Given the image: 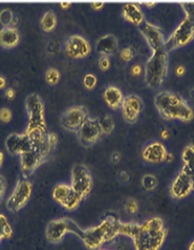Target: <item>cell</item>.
Wrapping results in <instances>:
<instances>
[{"label": "cell", "mask_w": 194, "mask_h": 250, "mask_svg": "<svg viewBox=\"0 0 194 250\" xmlns=\"http://www.w3.org/2000/svg\"><path fill=\"white\" fill-rule=\"evenodd\" d=\"M168 150L165 144L159 140H152L141 149V159L149 165H161L167 159Z\"/></svg>", "instance_id": "5bb4252c"}, {"label": "cell", "mask_w": 194, "mask_h": 250, "mask_svg": "<svg viewBox=\"0 0 194 250\" xmlns=\"http://www.w3.org/2000/svg\"><path fill=\"white\" fill-rule=\"evenodd\" d=\"M83 229L70 218H58L50 220L45 229V238L51 244H60L69 232L81 238Z\"/></svg>", "instance_id": "52a82bcc"}, {"label": "cell", "mask_w": 194, "mask_h": 250, "mask_svg": "<svg viewBox=\"0 0 194 250\" xmlns=\"http://www.w3.org/2000/svg\"><path fill=\"white\" fill-rule=\"evenodd\" d=\"M71 2H61L60 3V5H61V7H62V9H63V10H67V9H69V7H70L71 6Z\"/></svg>", "instance_id": "681fc988"}, {"label": "cell", "mask_w": 194, "mask_h": 250, "mask_svg": "<svg viewBox=\"0 0 194 250\" xmlns=\"http://www.w3.org/2000/svg\"><path fill=\"white\" fill-rule=\"evenodd\" d=\"M4 94L9 99H13V98H15V96H16V91H15V89H13V88H7L5 90Z\"/></svg>", "instance_id": "b9f144b4"}, {"label": "cell", "mask_w": 194, "mask_h": 250, "mask_svg": "<svg viewBox=\"0 0 194 250\" xmlns=\"http://www.w3.org/2000/svg\"><path fill=\"white\" fill-rule=\"evenodd\" d=\"M159 185L158 177L152 173H145L141 177V186L145 191H153Z\"/></svg>", "instance_id": "f1b7e54d"}, {"label": "cell", "mask_w": 194, "mask_h": 250, "mask_svg": "<svg viewBox=\"0 0 194 250\" xmlns=\"http://www.w3.org/2000/svg\"><path fill=\"white\" fill-rule=\"evenodd\" d=\"M5 191H6V181L5 178L0 174V203L2 202L4 195H5Z\"/></svg>", "instance_id": "74e56055"}, {"label": "cell", "mask_w": 194, "mask_h": 250, "mask_svg": "<svg viewBox=\"0 0 194 250\" xmlns=\"http://www.w3.org/2000/svg\"><path fill=\"white\" fill-rule=\"evenodd\" d=\"M69 184L76 193H79L82 197L86 199L93 188V177L91 172L86 166L77 164L71 170L70 183Z\"/></svg>", "instance_id": "8fae6325"}, {"label": "cell", "mask_w": 194, "mask_h": 250, "mask_svg": "<svg viewBox=\"0 0 194 250\" xmlns=\"http://www.w3.org/2000/svg\"><path fill=\"white\" fill-rule=\"evenodd\" d=\"M103 97L106 104L112 109L120 108L124 99V95L121 89L115 84L107 85L104 91Z\"/></svg>", "instance_id": "7402d4cb"}, {"label": "cell", "mask_w": 194, "mask_h": 250, "mask_svg": "<svg viewBox=\"0 0 194 250\" xmlns=\"http://www.w3.org/2000/svg\"><path fill=\"white\" fill-rule=\"evenodd\" d=\"M185 17L194 20V2H180Z\"/></svg>", "instance_id": "d590c367"}, {"label": "cell", "mask_w": 194, "mask_h": 250, "mask_svg": "<svg viewBox=\"0 0 194 250\" xmlns=\"http://www.w3.org/2000/svg\"><path fill=\"white\" fill-rule=\"evenodd\" d=\"M194 40V25L193 20L184 17L178 23L172 33L165 39L164 48L170 52L184 47Z\"/></svg>", "instance_id": "9c48e42d"}, {"label": "cell", "mask_w": 194, "mask_h": 250, "mask_svg": "<svg viewBox=\"0 0 194 250\" xmlns=\"http://www.w3.org/2000/svg\"><path fill=\"white\" fill-rule=\"evenodd\" d=\"M62 74L57 68L49 67L45 71V81L50 85H57L61 82Z\"/></svg>", "instance_id": "f546056e"}, {"label": "cell", "mask_w": 194, "mask_h": 250, "mask_svg": "<svg viewBox=\"0 0 194 250\" xmlns=\"http://www.w3.org/2000/svg\"><path fill=\"white\" fill-rule=\"evenodd\" d=\"M161 138L163 140H167L169 138V131L166 128L162 129V131H161Z\"/></svg>", "instance_id": "7dc6e473"}, {"label": "cell", "mask_w": 194, "mask_h": 250, "mask_svg": "<svg viewBox=\"0 0 194 250\" xmlns=\"http://www.w3.org/2000/svg\"><path fill=\"white\" fill-rule=\"evenodd\" d=\"M3 162H4V155L2 151H0V168H1V166L3 165Z\"/></svg>", "instance_id": "f907efd6"}, {"label": "cell", "mask_w": 194, "mask_h": 250, "mask_svg": "<svg viewBox=\"0 0 194 250\" xmlns=\"http://www.w3.org/2000/svg\"><path fill=\"white\" fill-rule=\"evenodd\" d=\"M187 249H188V250H194V239L190 241V243H189Z\"/></svg>", "instance_id": "f5cc1de1"}, {"label": "cell", "mask_w": 194, "mask_h": 250, "mask_svg": "<svg viewBox=\"0 0 194 250\" xmlns=\"http://www.w3.org/2000/svg\"><path fill=\"white\" fill-rule=\"evenodd\" d=\"M76 135L80 140V142L84 146L87 147L96 144L104 136L99 126L98 119L93 118V117L90 116L82 125V127L79 129V131L76 132Z\"/></svg>", "instance_id": "2e32d148"}, {"label": "cell", "mask_w": 194, "mask_h": 250, "mask_svg": "<svg viewBox=\"0 0 194 250\" xmlns=\"http://www.w3.org/2000/svg\"><path fill=\"white\" fill-rule=\"evenodd\" d=\"M111 65H112V62H111L110 57L100 56V58L98 60V66L102 71H108V70L111 68Z\"/></svg>", "instance_id": "8d00e7d4"}, {"label": "cell", "mask_w": 194, "mask_h": 250, "mask_svg": "<svg viewBox=\"0 0 194 250\" xmlns=\"http://www.w3.org/2000/svg\"><path fill=\"white\" fill-rule=\"evenodd\" d=\"M153 104L158 113L166 121L189 123L194 119V108L181 94L163 90L153 96Z\"/></svg>", "instance_id": "7a4b0ae2"}, {"label": "cell", "mask_w": 194, "mask_h": 250, "mask_svg": "<svg viewBox=\"0 0 194 250\" xmlns=\"http://www.w3.org/2000/svg\"><path fill=\"white\" fill-rule=\"evenodd\" d=\"M6 87V78L3 75H0V90H3Z\"/></svg>", "instance_id": "bcb514c9"}, {"label": "cell", "mask_w": 194, "mask_h": 250, "mask_svg": "<svg viewBox=\"0 0 194 250\" xmlns=\"http://www.w3.org/2000/svg\"><path fill=\"white\" fill-rule=\"evenodd\" d=\"M21 40L20 31L17 27L2 26L0 28V46L4 49H13L18 46Z\"/></svg>", "instance_id": "44dd1931"}, {"label": "cell", "mask_w": 194, "mask_h": 250, "mask_svg": "<svg viewBox=\"0 0 194 250\" xmlns=\"http://www.w3.org/2000/svg\"><path fill=\"white\" fill-rule=\"evenodd\" d=\"M90 5L94 11H100L105 6V2H92Z\"/></svg>", "instance_id": "ee69618b"}, {"label": "cell", "mask_w": 194, "mask_h": 250, "mask_svg": "<svg viewBox=\"0 0 194 250\" xmlns=\"http://www.w3.org/2000/svg\"><path fill=\"white\" fill-rule=\"evenodd\" d=\"M72 191V188L70 184L67 183H59L56 186L53 187L52 192H51V196L52 199L56 201L58 205H62L64 202V200L68 197V195L70 194Z\"/></svg>", "instance_id": "d4e9b609"}, {"label": "cell", "mask_w": 194, "mask_h": 250, "mask_svg": "<svg viewBox=\"0 0 194 250\" xmlns=\"http://www.w3.org/2000/svg\"><path fill=\"white\" fill-rule=\"evenodd\" d=\"M139 30L144 37L145 41L149 45L150 49L152 51L163 48L165 44V36L163 29L154 23L145 20L142 25L139 26Z\"/></svg>", "instance_id": "9a60e30c"}, {"label": "cell", "mask_w": 194, "mask_h": 250, "mask_svg": "<svg viewBox=\"0 0 194 250\" xmlns=\"http://www.w3.org/2000/svg\"><path fill=\"white\" fill-rule=\"evenodd\" d=\"M98 250H112V249H107V248H100V249H98Z\"/></svg>", "instance_id": "11a10c76"}, {"label": "cell", "mask_w": 194, "mask_h": 250, "mask_svg": "<svg viewBox=\"0 0 194 250\" xmlns=\"http://www.w3.org/2000/svg\"><path fill=\"white\" fill-rule=\"evenodd\" d=\"M48 134V132H47ZM47 134L33 139V146L30 149L19 156L22 176L28 177L48 161L54 147L47 138Z\"/></svg>", "instance_id": "277c9868"}, {"label": "cell", "mask_w": 194, "mask_h": 250, "mask_svg": "<svg viewBox=\"0 0 194 250\" xmlns=\"http://www.w3.org/2000/svg\"><path fill=\"white\" fill-rule=\"evenodd\" d=\"M83 83L87 90H93L97 84V77L93 73H86L83 77Z\"/></svg>", "instance_id": "d6a6232c"}, {"label": "cell", "mask_w": 194, "mask_h": 250, "mask_svg": "<svg viewBox=\"0 0 194 250\" xmlns=\"http://www.w3.org/2000/svg\"><path fill=\"white\" fill-rule=\"evenodd\" d=\"M89 114L84 105H71L67 107L61 116V124L64 129L76 134L82 125L88 119Z\"/></svg>", "instance_id": "7c38bea8"}, {"label": "cell", "mask_w": 194, "mask_h": 250, "mask_svg": "<svg viewBox=\"0 0 194 250\" xmlns=\"http://www.w3.org/2000/svg\"><path fill=\"white\" fill-rule=\"evenodd\" d=\"M84 199V197H82L79 193H76L72 189V191L68 195V197L64 200V202L62 203L61 207L68 210V212H74V210L80 208Z\"/></svg>", "instance_id": "484cf974"}, {"label": "cell", "mask_w": 194, "mask_h": 250, "mask_svg": "<svg viewBox=\"0 0 194 250\" xmlns=\"http://www.w3.org/2000/svg\"><path fill=\"white\" fill-rule=\"evenodd\" d=\"M119 236L133 241L134 250H161L164 246L168 229L164 219L153 216L143 222H124L119 220Z\"/></svg>", "instance_id": "6da1fadb"}, {"label": "cell", "mask_w": 194, "mask_h": 250, "mask_svg": "<svg viewBox=\"0 0 194 250\" xmlns=\"http://www.w3.org/2000/svg\"><path fill=\"white\" fill-rule=\"evenodd\" d=\"M170 197L174 200H182L194 193V184L191 176L182 167L176 172L168 187Z\"/></svg>", "instance_id": "30bf717a"}, {"label": "cell", "mask_w": 194, "mask_h": 250, "mask_svg": "<svg viewBox=\"0 0 194 250\" xmlns=\"http://www.w3.org/2000/svg\"><path fill=\"white\" fill-rule=\"evenodd\" d=\"M182 168L191 176L194 184V144H187L181 152Z\"/></svg>", "instance_id": "603a6c76"}, {"label": "cell", "mask_w": 194, "mask_h": 250, "mask_svg": "<svg viewBox=\"0 0 194 250\" xmlns=\"http://www.w3.org/2000/svg\"><path fill=\"white\" fill-rule=\"evenodd\" d=\"M124 209L129 215H135L139 210V205L138 201L135 198H129L124 202Z\"/></svg>", "instance_id": "836d02e7"}, {"label": "cell", "mask_w": 194, "mask_h": 250, "mask_svg": "<svg viewBox=\"0 0 194 250\" xmlns=\"http://www.w3.org/2000/svg\"><path fill=\"white\" fill-rule=\"evenodd\" d=\"M140 4L145 5V6L147 7V9H152L153 6L157 5V2H154V1H149V2H143V3H140Z\"/></svg>", "instance_id": "c3c4849f"}, {"label": "cell", "mask_w": 194, "mask_h": 250, "mask_svg": "<svg viewBox=\"0 0 194 250\" xmlns=\"http://www.w3.org/2000/svg\"><path fill=\"white\" fill-rule=\"evenodd\" d=\"M14 236V229L7 217L0 213V245L4 240H10Z\"/></svg>", "instance_id": "4316f807"}, {"label": "cell", "mask_w": 194, "mask_h": 250, "mask_svg": "<svg viewBox=\"0 0 194 250\" xmlns=\"http://www.w3.org/2000/svg\"><path fill=\"white\" fill-rule=\"evenodd\" d=\"M118 224V218L107 216L98 224L88 229H83L80 239L87 249L98 250L119 236Z\"/></svg>", "instance_id": "3957f363"}, {"label": "cell", "mask_w": 194, "mask_h": 250, "mask_svg": "<svg viewBox=\"0 0 194 250\" xmlns=\"http://www.w3.org/2000/svg\"><path fill=\"white\" fill-rule=\"evenodd\" d=\"M169 71V52L163 47L151 52L143 69L144 82L152 90L159 89L165 82Z\"/></svg>", "instance_id": "5b68a950"}, {"label": "cell", "mask_w": 194, "mask_h": 250, "mask_svg": "<svg viewBox=\"0 0 194 250\" xmlns=\"http://www.w3.org/2000/svg\"><path fill=\"white\" fill-rule=\"evenodd\" d=\"M58 18L53 11H45L40 18V27L44 33H51L57 28Z\"/></svg>", "instance_id": "cb8c5ba5"}, {"label": "cell", "mask_w": 194, "mask_h": 250, "mask_svg": "<svg viewBox=\"0 0 194 250\" xmlns=\"http://www.w3.org/2000/svg\"><path fill=\"white\" fill-rule=\"evenodd\" d=\"M4 146L6 151L13 155H21L28 151L33 146V139L25 131L13 132L5 138Z\"/></svg>", "instance_id": "ac0fdd59"}, {"label": "cell", "mask_w": 194, "mask_h": 250, "mask_svg": "<svg viewBox=\"0 0 194 250\" xmlns=\"http://www.w3.org/2000/svg\"><path fill=\"white\" fill-rule=\"evenodd\" d=\"M143 100L137 94H129L124 96L120 107L124 121L129 124L136 123L143 111Z\"/></svg>", "instance_id": "e0dca14e"}, {"label": "cell", "mask_w": 194, "mask_h": 250, "mask_svg": "<svg viewBox=\"0 0 194 250\" xmlns=\"http://www.w3.org/2000/svg\"><path fill=\"white\" fill-rule=\"evenodd\" d=\"M118 177H119V181L122 183V184H128L129 182L130 179V175L128 171H120L118 173Z\"/></svg>", "instance_id": "f35d334b"}, {"label": "cell", "mask_w": 194, "mask_h": 250, "mask_svg": "<svg viewBox=\"0 0 194 250\" xmlns=\"http://www.w3.org/2000/svg\"><path fill=\"white\" fill-rule=\"evenodd\" d=\"M27 123L24 131L32 139L47 134V125L45 120V105L42 97L38 93H30L25 98Z\"/></svg>", "instance_id": "8992f818"}, {"label": "cell", "mask_w": 194, "mask_h": 250, "mask_svg": "<svg viewBox=\"0 0 194 250\" xmlns=\"http://www.w3.org/2000/svg\"><path fill=\"white\" fill-rule=\"evenodd\" d=\"M142 71H143L142 67H141L140 65H138V64H136V65H134V66H131V68H130V73L133 74L134 76L140 75V74L142 73Z\"/></svg>", "instance_id": "60d3db41"}, {"label": "cell", "mask_w": 194, "mask_h": 250, "mask_svg": "<svg viewBox=\"0 0 194 250\" xmlns=\"http://www.w3.org/2000/svg\"><path fill=\"white\" fill-rule=\"evenodd\" d=\"M190 95L192 98H194V87L191 88V90H190Z\"/></svg>", "instance_id": "db71d44e"}, {"label": "cell", "mask_w": 194, "mask_h": 250, "mask_svg": "<svg viewBox=\"0 0 194 250\" xmlns=\"http://www.w3.org/2000/svg\"><path fill=\"white\" fill-rule=\"evenodd\" d=\"M110 161L112 164H118L121 161V153L118 151H114L111 153Z\"/></svg>", "instance_id": "ab89813d"}, {"label": "cell", "mask_w": 194, "mask_h": 250, "mask_svg": "<svg viewBox=\"0 0 194 250\" xmlns=\"http://www.w3.org/2000/svg\"><path fill=\"white\" fill-rule=\"evenodd\" d=\"M13 16H14L13 11L7 9V7H4V9L0 10V24L2 26H9Z\"/></svg>", "instance_id": "1f68e13d"}, {"label": "cell", "mask_w": 194, "mask_h": 250, "mask_svg": "<svg viewBox=\"0 0 194 250\" xmlns=\"http://www.w3.org/2000/svg\"><path fill=\"white\" fill-rule=\"evenodd\" d=\"M19 21H20V18L19 16L17 14H14L13 18L11 20V23H10V26H13V27H17V25L19 24Z\"/></svg>", "instance_id": "7bdbcfd3"}, {"label": "cell", "mask_w": 194, "mask_h": 250, "mask_svg": "<svg viewBox=\"0 0 194 250\" xmlns=\"http://www.w3.org/2000/svg\"><path fill=\"white\" fill-rule=\"evenodd\" d=\"M193 25H194V20H193Z\"/></svg>", "instance_id": "9f6ffc18"}, {"label": "cell", "mask_w": 194, "mask_h": 250, "mask_svg": "<svg viewBox=\"0 0 194 250\" xmlns=\"http://www.w3.org/2000/svg\"><path fill=\"white\" fill-rule=\"evenodd\" d=\"M121 15L128 22L136 26L142 25V23L146 20L141 4L137 2L124 3L121 9Z\"/></svg>", "instance_id": "d6986e66"}, {"label": "cell", "mask_w": 194, "mask_h": 250, "mask_svg": "<svg viewBox=\"0 0 194 250\" xmlns=\"http://www.w3.org/2000/svg\"><path fill=\"white\" fill-rule=\"evenodd\" d=\"M64 50L70 59L82 60L90 56L92 46L84 36L74 34L67 37L64 42Z\"/></svg>", "instance_id": "4fadbf2b"}, {"label": "cell", "mask_w": 194, "mask_h": 250, "mask_svg": "<svg viewBox=\"0 0 194 250\" xmlns=\"http://www.w3.org/2000/svg\"><path fill=\"white\" fill-rule=\"evenodd\" d=\"M137 56V51L134 48V47L131 46H128V47H124L120 50V58L123 62H129L130 61H133Z\"/></svg>", "instance_id": "4dcf8cb0"}, {"label": "cell", "mask_w": 194, "mask_h": 250, "mask_svg": "<svg viewBox=\"0 0 194 250\" xmlns=\"http://www.w3.org/2000/svg\"><path fill=\"white\" fill-rule=\"evenodd\" d=\"M12 119H13L12 109L7 106L0 107V122L10 123Z\"/></svg>", "instance_id": "e575fe53"}, {"label": "cell", "mask_w": 194, "mask_h": 250, "mask_svg": "<svg viewBox=\"0 0 194 250\" xmlns=\"http://www.w3.org/2000/svg\"><path fill=\"white\" fill-rule=\"evenodd\" d=\"M98 123L103 135H111L115 128V121L111 114H105L102 118L98 119Z\"/></svg>", "instance_id": "83f0119b"}, {"label": "cell", "mask_w": 194, "mask_h": 250, "mask_svg": "<svg viewBox=\"0 0 194 250\" xmlns=\"http://www.w3.org/2000/svg\"><path fill=\"white\" fill-rule=\"evenodd\" d=\"M34 186L33 183L25 176L17 179L13 191L5 201L6 209L11 213H18L24 208L32 198Z\"/></svg>", "instance_id": "ba28073f"}, {"label": "cell", "mask_w": 194, "mask_h": 250, "mask_svg": "<svg viewBox=\"0 0 194 250\" xmlns=\"http://www.w3.org/2000/svg\"><path fill=\"white\" fill-rule=\"evenodd\" d=\"M118 39L112 34H106L99 37L95 44V48L100 56L110 57L118 50Z\"/></svg>", "instance_id": "ffe728a7"}, {"label": "cell", "mask_w": 194, "mask_h": 250, "mask_svg": "<svg viewBox=\"0 0 194 250\" xmlns=\"http://www.w3.org/2000/svg\"><path fill=\"white\" fill-rule=\"evenodd\" d=\"M172 161H173V155L170 153V152H168V154H167V159H166V162H168V163H170Z\"/></svg>", "instance_id": "816d5d0a"}, {"label": "cell", "mask_w": 194, "mask_h": 250, "mask_svg": "<svg viewBox=\"0 0 194 250\" xmlns=\"http://www.w3.org/2000/svg\"><path fill=\"white\" fill-rule=\"evenodd\" d=\"M185 73H186V68H185V66L178 65V66L175 68V74H176L177 76H183Z\"/></svg>", "instance_id": "f6af8a7d"}]
</instances>
